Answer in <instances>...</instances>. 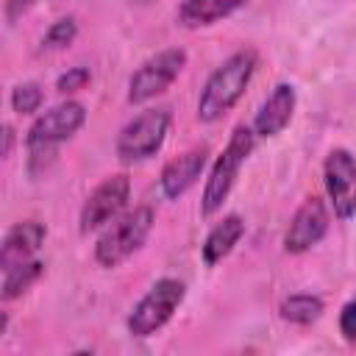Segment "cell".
<instances>
[{
    "mask_svg": "<svg viewBox=\"0 0 356 356\" xmlns=\"http://www.w3.org/2000/svg\"><path fill=\"white\" fill-rule=\"evenodd\" d=\"M256 64H259L256 50L242 47V50L231 53L220 67H214L197 95V120L209 122V125L222 120L242 100V95L250 86V78L256 72Z\"/></svg>",
    "mask_w": 356,
    "mask_h": 356,
    "instance_id": "6da1fadb",
    "label": "cell"
},
{
    "mask_svg": "<svg viewBox=\"0 0 356 356\" xmlns=\"http://www.w3.org/2000/svg\"><path fill=\"white\" fill-rule=\"evenodd\" d=\"M86 122V106L78 100H64L47 111H42L28 134H25V150H28V172L39 175L47 170V164L56 159V150L61 142L72 139L81 125Z\"/></svg>",
    "mask_w": 356,
    "mask_h": 356,
    "instance_id": "7a4b0ae2",
    "label": "cell"
},
{
    "mask_svg": "<svg viewBox=\"0 0 356 356\" xmlns=\"http://www.w3.org/2000/svg\"><path fill=\"white\" fill-rule=\"evenodd\" d=\"M256 142H259V136H256L253 125L239 122L231 131L222 153L214 159V164L209 170V178H206V186H203V195H200V214L203 217H211L222 209V203L228 200V195H231V189L239 178V170L248 161V156L253 153Z\"/></svg>",
    "mask_w": 356,
    "mask_h": 356,
    "instance_id": "3957f363",
    "label": "cell"
},
{
    "mask_svg": "<svg viewBox=\"0 0 356 356\" xmlns=\"http://www.w3.org/2000/svg\"><path fill=\"white\" fill-rule=\"evenodd\" d=\"M156 222V211L150 206H134L131 211H122L114 222L106 225V231L95 242V261L106 270L120 267L128 261L150 236Z\"/></svg>",
    "mask_w": 356,
    "mask_h": 356,
    "instance_id": "277c9868",
    "label": "cell"
},
{
    "mask_svg": "<svg viewBox=\"0 0 356 356\" xmlns=\"http://www.w3.org/2000/svg\"><path fill=\"white\" fill-rule=\"evenodd\" d=\"M170 122H172V114L167 106L145 108L136 117H131L117 134V142H114L117 159L122 164H136V161L153 159L170 134Z\"/></svg>",
    "mask_w": 356,
    "mask_h": 356,
    "instance_id": "5b68a950",
    "label": "cell"
},
{
    "mask_svg": "<svg viewBox=\"0 0 356 356\" xmlns=\"http://www.w3.org/2000/svg\"><path fill=\"white\" fill-rule=\"evenodd\" d=\"M184 298H186V284L181 278H159L128 312V320H125L128 334L136 339L153 337L172 320Z\"/></svg>",
    "mask_w": 356,
    "mask_h": 356,
    "instance_id": "8992f818",
    "label": "cell"
},
{
    "mask_svg": "<svg viewBox=\"0 0 356 356\" xmlns=\"http://www.w3.org/2000/svg\"><path fill=\"white\" fill-rule=\"evenodd\" d=\"M184 67H186V50L184 47H164V50H159L156 56L145 58L134 70V75L128 78L125 100L131 106H142V103L164 95L172 86V81L184 72Z\"/></svg>",
    "mask_w": 356,
    "mask_h": 356,
    "instance_id": "52a82bcc",
    "label": "cell"
},
{
    "mask_svg": "<svg viewBox=\"0 0 356 356\" xmlns=\"http://www.w3.org/2000/svg\"><path fill=\"white\" fill-rule=\"evenodd\" d=\"M128 200H131V178L125 172H117V175L103 178L89 192V197L81 206L78 231L86 236V234H92L97 228H106L108 222H114L125 211Z\"/></svg>",
    "mask_w": 356,
    "mask_h": 356,
    "instance_id": "ba28073f",
    "label": "cell"
},
{
    "mask_svg": "<svg viewBox=\"0 0 356 356\" xmlns=\"http://www.w3.org/2000/svg\"><path fill=\"white\" fill-rule=\"evenodd\" d=\"M323 184L328 206L339 222L356 217V156L345 147L328 150L323 161Z\"/></svg>",
    "mask_w": 356,
    "mask_h": 356,
    "instance_id": "9c48e42d",
    "label": "cell"
},
{
    "mask_svg": "<svg viewBox=\"0 0 356 356\" xmlns=\"http://www.w3.org/2000/svg\"><path fill=\"white\" fill-rule=\"evenodd\" d=\"M328 225H331V206L323 197H306L289 220V228L284 234V250L292 256L312 250L314 245L323 242Z\"/></svg>",
    "mask_w": 356,
    "mask_h": 356,
    "instance_id": "30bf717a",
    "label": "cell"
},
{
    "mask_svg": "<svg viewBox=\"0 0 356 356\" xmlns=\"http://www.w3.org/2000/svg\"><path fill=\"white\" fill-rule=\"evenodd\" d=\"M206 161H209V147H206V145H195V147L184 150L181 156L170 159V161L161 167V175H159V189H161V195H164L167 200L184 197V195L197 184V178L203 175Z\"/></svg>",
    "mask_w": 356,
    "mask_h": 356,
    "instance_id": "8fae6325",
    "label": "cell"
},
{
    "mask_svg": "<svg viewBox=\"0 0 356 356\" xmlns=\"http://www.w3.org/2000/svg\"><path fill=\"white\" fill-rule=\"evenodd\" d=\"M295 103H298L295 86L286 83V81L275 83V86L270 89V95L264 97V103L259 106L253 122H250L253 131H256V136H259V139H273V136H278V134L289 125V120H292V114H295Z\"/></svg>",
    "mask_w": 356,
    "mask_h": 356,
    "instance_id": "7c38bea8",
    "label": "cell"
},
{
    "mask_svg": "<svg viewBox=\"0 0 356 356\" xmlns=\"http://www.w3.org/2000/svg\"><path fill=\"white\" fill-rule=\"evenodd\" d=\"M44 236H47V225L39 222V220H19V222H14L6 231L3 245H0V267L8 270L14 264L36 259V250L44 245Z\"/></svg>",
    "mask_w": 356,
    "mask_h": 356,
    "instance_id": "4fadbf2b",
    "label": "cell"
},
{
    "mask_svg": "<svg viewBox=\"0 0 356 356\" xmlns=\"http://www.w3.org/2000/svg\"><path fill=\"white\" fill-rule=\"evenodd\" d=\"M245 236V220L239 214H225L220 222L211 225V231L206 234L203 245H200V259L206 267L220 264Z\"/></svg>",
    "mask_w": 356,
    "mask_h": 356,
    "instance_id": "5bb4252c",
    "label": "cell"
},
{
    "mask_svg": "<svg viewBox=\"0 0 356 356\" xmlns=\"http://www.w3.org/2000/svg\"><path fill=\"white\" fill-rule=\"evenodd\" d=\"M248 0H181L178 3V11H175V19L181 28H209V25H217L220 19L231 17L234 11H239Z\"/></svg>",
    "mask_w": 356,
    "mask_h": 356,
    "instance_id": "9a60e30c",
    "label": "cell"
},
{
    "mask_svg": "<svg viewBox=\"0 0 356 356\" xmlns=\"http://www.w3.org/2000/svg\"><path fill=\"white\" fill-rule=\"evenodd\" d=\"M323 312H325L323 298L312 295V292H295V295L284 298L281 306H278L281 320H286L292 325H312L314 320H320Z\"/></svg>",
    "mask_w": 356,
    "mask_h": 356,
    "instance_id": "2e32d148",
    "label": "cell"
},
{
    "mask_svg": "<svg viewBox=\"0 0 356 356\" xmlns=\"http://www.w3.org/2000/svg\"><path fill=\"white\" fill-rule=\"evenodd\" d=\"M44 273V261L39 259H31V261H22V264H14L8 270H3V286H0V298L3 300H14L19 295H25Z\"/></svg>",
    "mask_w": 356,
    "mask_h": 356,
    "instance_id": "e0dca14e",
    "label": "cell"
},
{
    "mask_svg": "<svg viewBox=\"0 0 356 356\" xmlns=\"http://www.w3.org/2000/svg\"><path fill=\"white\" fill-rule=\"evenodd\" d=\"M75 36H78V22H75V17H61V19H56V22L44 31V36H42V50H64V47H70V44L75 42Z\"/></svg>",
    "mask_w": 356,
    "mask_h": 356,
    "instance_id": "ac0fdd59",
    "label": "cell"
},
{
    "mask_svg": "<svg viewBox=\"0 0 356 356\" xmlns=\"http://www.w3.org/2000/svg\"><path fill=\"white\" fill-rule=\"evenodd\" d=\"M8 100H11V108L17 114H33L44 103V92H42V86L36 81H22V83H17L11 89V97Z\"/></svg>",
    "mask_w": 356,
    "mask_h": 356,
    "instance_id": "d6986e66",
    "label": "cell"
},
{
    "mask_svg": "<svg viewBox=\"0 0 356 356\" xmlns=\"http://www.w3.org/2000/svg\"><path fill=\"white\" fill-rule=\"evenodd\" d=\"M89 81H92L89 67H70L67 72H61V75H58L56 89H58L61 95H72V92L86 89V83H89Z\"/></svg>",
    "mask_w": 356,
    "mask_h": 356,
    "instance_id": "ffe728a7",
    "label": "cell"
},
{
    "mask_svg": "<svg viewBox=\"0 0 356 356\" xmlns=\"http://www.w3.org/2000/svg\"><path fill=\"white\" fill-rule=\"evenodd\" d=\"M339 334L348 342H356V300H348L339 312Z\"/></svg>",
    "mask_w": 356,
    "mask_h": 356,
    "instance_id": "44dd1931",
    "label": "cell"
},
{
    "mask_svg": "<svg viewBox=\"0 0 356 356\" xmlns=\"http://www.w3.org/2000/svg\"><path fill=\"white\" fill-rule=\"evenodd\" d=\"M33 6H36V0H6L3 3V17H6L8 25H17Z\"/></svg>",
    "mask_w": 356,
    "mask_h": 356,
    "instance_id": "7402d4cb",
    "label": "cell"
},
{
    "mask_svg": "<svg viewBox=\"0 0 356 356\" xmlns=\"http://www.w3.org/2000/svg\"><path fill=\"white\" fill-rule=\"evenodd\" d=\"M11 147H14V128L11 125H3V159H8L11 156Z\"/></svg>",
    "mask_w": 356,
    "mask_h": 356,
    "instance_id": "603a6c76",
    "label": "cell"
}]
</instances>
